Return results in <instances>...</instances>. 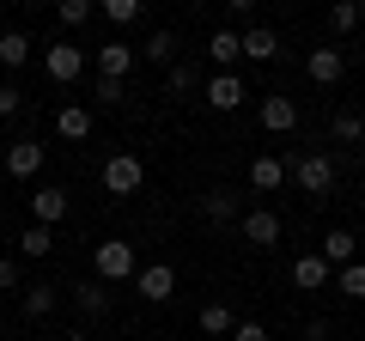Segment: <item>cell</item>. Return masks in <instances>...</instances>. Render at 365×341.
I'll return each instance as SVG.
<instances>
[{
    "mask_svg": "<svg viewBox=\"0 0 365 341\" xmlns=\"http://www.w3.org/2000/svg\"><path fill=\"white\" fill-rule=\"evenodd\" d=\"M91 98H98V104H128V86H122V79H104V73H98Z\"/></svg>",
    "mask_w": 365,
    "mask_h": 341,
    "instance_id": "obj_32",
    "label": "cell"
},
{
    "mask_svg": "<svg viewBox=\"0 0 365 341\" xmlns=\"http://www.w3.org/2000/svg\"><path fill=\"white\" fill-rule=\"evenodd\" d=\"M165 86H170V98H189V92H207V73L189 55H177V67H165Z\"/></svg>",
    "mask_w": 365,
    "mask_h": 341,
    "instance_id": "obj_16",
    "label": "cell"
},
{
    "mask_svg": "<svg viewBox=\"0 0 365 341\" xmlns=\"http://www.w3.org/2000/svg\"><path fill=\"white\" fill-rule=\"evenodd\" d=\"M201 213H207L213 225H232V220H244V208H237V195H232V189H207V195H201Z\"/></svg>",
    "mask_w": 365,
    "mask_h": 341,
    "instance_id": "obj_21",
    "label": "cell"
},
{
    "mask_svg": "<svg viewBox=\"0 0 365 341\" xmlns=\"http://www.w3.org/2000/svg\"><path fill=\"white\" fill-rule=\"evenodd\" d=\"M287 177L304 189V195H317V201H323L329 189H335V158H329V153H299V158L287 165Z\"/></svg>",
    "mask_w": 365,
    "mask_h": 341,
    "instance_id": "obj_2",
    "label": "cell"
},
{
    "mask_svg": "<svg viewBox=\"0 0 365 341\" xmlns=\"http://www.w3.org/2000/svg\"><path fill=\"white\" fill-rule=\"evenodd\" d=\"M43 165H49V146L43 141H13L6 146V177H19V183H31Z\"/></svg>",
    "mask_w": 365,
    "mask_h": 341,
    "instance_id": "obj_7",
    "label": "cell"
},
{
    "mask_svg": "<svg viewBox=\"0 0 365 341\" xmlns=\"http://www.w3.org/2000/svg\"><path fill=\"white\" fill-rule=\"evenodd\" d=\"M329 268H347V263H359V238L347 232V225H329V238H323V250H317Z\"/></svg>",
    "mask_w": 365,
    "mask_h": 341,
    "instance_id": "obj_12",
    "label": "cell"
},
{
    "mask_svg": "<svg viewBox=\"0 0 365 341\" xmlns=\"http://www.w3.org/2000/svg\"><path fill=\"white\" fill-rule=\"evenodd\" d=\"M232 341H268V329H262V323H237Z\"/></svg>",
    "mask_w": 365,
    "mask_h": 341,
    "instance_id": "obj_35",
    "label": "cell"
},
{
    "mask_svg": "<svg viewBox=\"0 0 365 341\" xmlns=\"http://www.w3.org/2000/svg\"><path fill=\"white\" fill-rule=\"evenodd\" d=\"M329 280H335V268H329L323 256H317V250H311V256H299V263H292V287H299V292H323Z\"/></svg>",
    "mask_w": 365,
    "mask_h": 341,
    "instance_id": "obj_15",
    "label": "cell"
},
{
    "mask_svg": "<svg viewBox=\"0 0 365 341\" xmlns=\"http://www.w3.org/2000/svg\"><path fill=\"white\" fill-rule=\"evenodd\" d=\"M304 73H311L317 86H335V79L347 73V55H341V49H329V43H323V49H311V55H304Z\"/></svg>",
    "mask_w": 365,
    "mask_h": 341,
    "instance_id": "obj_13",
    "label": "cell"
},
{
    "mask_svg": "<svg viewBox=\"0 0 365 341\" xmlns=\"http://www.w3.org/2000/svg\"><path fill=\"white\" fill-rule=\"evenodd\" d=\"M19 287V263H13V256H0V292H13Z\"/></svg>",
    "mask_w": 365,
    "mask_h": 341,
    "instance_id": "obj_34",
    "label": "cell"
},
{
    "mask_svg": "<svg viewBox=\"0 0 365 341\" xmlns=\"http://www.w3.org/2000/svg\"><path fill=\"white\" fill-rule=\"evenodd\" d=\"M280 183H287V158H274V153L250 158V189H256V195H274Z\"/></svg>",
    "mask_w": 365,
    "mask_h": 341,
    "instance_id": "obj_11",
    "label": "cell"
},
{
    "mask_svg": "<svg viewBox=\"0 0 365 341\" xmlns=\"http://www.w3.org/2000/svg\"><path fill=\"white\" fill-rule=\"evenodd\" d=\"M335 292H341V299H365V263L335 268Z\"/></svg>",
    "mask_w": 365,
    "mask_h": 341,
    "instance_id": "obj_28",
    "label": "cell"
},
{
    "mask_svg": "<svg viewBox=\"0 0 365 341\" xmlns=\"http://www.w3.org/2000/svg\"><path fill=\"white\" fill-rule=\"evenodd\" d=\"M128 67H134V43H104V49H98V73L104 79H128Z\"/></svg>",
    "mask_w": 365,
    "mask_h": 341,
    "instance_id": "obj_18",
    "label": "cell"
},
{
    "mask_svg": "<svg viewBox=\"0 0 365 341\" xmlns=\"http://www.w3.org/2000/svg\"><path fill=\"white\" fill-rule=\"evenodd\" d=\"M329 134H335L341 146H359V141H365V116H359V110H335V122H329Z\"/></svg>",
    "mask_w": 365,
    "mask_h": 341,
    "instance_id": "obj_25",
    "label": "cell"
},
{
    "mask_svg": "<svg viewBox=\"0 0 365 341\" xmlns=\"http://www.w3.org/2000/svg\"><path fill=\"white\" fill-rule=\"evenodd\" d=\"M134 292H140L146 305H165V299H177V268H170V263H146L140 275H134Z\"/></svg>",
    "mask_w": 365,
    "mask_h": 341,
    "instance_id": "obj_6",
    "label": "cell"
},
{
    "mask_svg": "<svg viewBox=\"0 0 365 341\" xmlns=\"http://www.w3.org/2000/svg\"><path fill=\"white\" fill-rule=\"evenodd\" d=\"M244 37V61H280V37H274L268 25H250V31H237Z\"/></svg>",
    "mask_w": 365,
    "mask_h": 341,
    "instance_id": "obj_17",
    "label": "cell"
},
{
    "mask_svg": "<svg viewBox=\"0 0 365 341\" xmlns=\"http://www.w3.org/2000/svg\"><path fill=\"white\" fill-rule=\"evenodd\" d=\"M201 98H207L213 110H225V116H232V110H237V104L250 98V86H244L237 73H213V79H207V92H201Z\"/></svg>",
    "mask_w": 365,
    "mask_h": 341,
    "instance_id": "obj_10",
    "label": "cell"
},
{
    "mask_svg": "<svg viewBox=\"0 0 365 341\" xmlns=\"http://www.w3.org/2000/svg\"><path fill=\"white\" fill-rule=\"evenodd\" d=\"M256 116H262V128H268V134H292V128H299V104H292L287 92H268Z\"/></svg>",
    "mask_w": 365,
    "mask_h": 341,
    "instance_id": "obj_9",
    "label": "cell"
},
{
    "mask_svg": "<svg viewBox=\"0 0 365 341\" xmlns=\"http://www.w3.org/2000/svg\"><path fill=\"white\" fill-rule=\"evenodd\" d=\"M140 183H146L140 153H110L104 158V195H140Z\"/></svg>",
    "mask_w": 365,
    "mask_h": 341,
    "instance_id": "obj_4",
    "label": "cell"
},
{
    "mask_svg": "<svg viewBox=\"0 0 365 341\" xmlns=\"http://www.w3.org/2000/svg\"><path fill=\"white\" fill-rule=\"evenodd\" d=\"M55 134L61 141H86L91 134V104H61L55 110Z\"/></svg>",
    "mask_w": 365,
    "mask_h": 341,
    "instance_id": "obj_19",
    "label": "cell"
},
{
    "mask_svg": "<svg viewBox=\"0 0 365 341\" xmlns=\"http://www.w3.org/2000/svg\"><path fill=\"white\" fill-rule=\"evenodd\" d=\"M91 268H98V280H104V287L140 275V268H134V244H128V238H104V244L91 250Z\"/></svg>",
    "mask_w": 365,
    "mask_h": 341,
    "instance_id": "obj_1",
    "label": "cell"
},
{
    "mask_svg": "<svg viewBox=\"0 0 365 341\" xmlns=\"http://www.w3.org/2000/svg\"><path fill=\"white\" fill-rule=\"evenodd\" d=\"M67 208H73V195H67L61 183H49V189H37V195H31V225H61L67 220Z\"/></svg>",
    "mask_w": 365,
    "mask_h": 341,
    "instance_id": "obj_8",
    "label": "cell"
},
{
    "mask_svg": "<svg viewBox=\"0 0 365 341\" xmlns=\"http://www.w3.org/2000/svg\"><path fill=\"white\" fill-rule=\"evenodd\" d=\"M49 250H55V232H49V225H25V232H19V256H25V263H43Z\"/></svg>",
    "mask_w": 365,
    "mask_h": 341,
    "instance_id": "obj_22",
    "label": "cell"
},
{
    "mask_svg": "<svg viewBox=\"0 0 365 341\" xmlns=\"http://www.w3.org/2000/svg\"><path fill=\"white\" fill-rule=\"evenodd\" d=\"M237 232H244V244H250V250H274L287 225H280V213H274V208H250L244 220H237Z\"/></svg>",
    "mask_w": 365,
    "mask_h": 341,
    "instance_id": "obj_5",
    "label": "cell"
},
{
    "mask_svg": "<svg viewBox=\"0 0 365 341\" xmlns=\"http://www.w3.org/2000/svg\"><path fill=\"white\" fill-rule=\"evenodd\" d=\"M55 305H61V292H55L49 280H37V287H25V292H19V311H25L31 323H37V317H49Z\"/></svg>",
    "mask_w": 365,
    "mask_h": 341,
    "instance_id": "obj_20",
    "label": "cell"
},
{
    "mask_svg": "<svg viewBox=\"0 0 365 341\" xmlns=\"http://www.w3.org/2000/svg\"><path fill=\"white\" fill-rule=\"evenodd\" d=\"M207 61L220 67V73H232V67L244 61V37H237L232 25H225V31H213V37H207Z\"/></svg>",
    "mask_w": 365,
    "mask_h": 341,
    "instance_id": "obj_14",
    "label": "cell"
},
{
    "mask_svg": "<svg viewBox=\"0 0 365 341\" xmlns=\"http://www.w3.org/2000/svg\"><path fill=\"white\" fill-rule=\"evenodd\" d=\"M73 305H79L86 317H104V311H110V287H104V280H86V287L73 292Z\"/></svg>",
    "mask_w": 365,
    "mask_h": 341,
    "instance_id": "obj_27",
    "label": "cell"
},
{
    "mask_svg": "<svg viewBox=\"0 0 365 341\" xmlns=\"http://www.w3.org/2000/svg\"><path fill=\"white\" fill-rule=\"evenodd\" d=\"M31 61V37L25 31H0V67H25Z\"/></svg>",
    "mask_w": 365,
    "mask_h": 341,
    "instance_id": "obj_26",
    "label": "cell"
},
{
    "mask_svg": "<svg viewBox=\"0 0 365 341\" xmlns=\"http://www.w3.org/2000/svg\"><path fill=\"white\" fill-rule=\"evenodd\" d=\"M359 19H365L359 0H341V6H329V25H335L341 37H347V31H359Z\"/></svg>",
    "mask_w": 365,
    "mask_h": 341,
    "instance_id": "obj_30",
    "label": "cell"
},
{
    "mask_svg": "<svg viewBox=\"0 0 365 341\" xmlns=\"http://www.w3.org/2000/svg\"><path fill=\"white\" fill-rule=\"evenodd\" d=\"M104 19H110V25H140L146 0H104Z\"/></svg>",
    "mask_w": 365,
    "mask_h": 341,
    "instance_id": "obj_29",
    "label": "cell"
},
{
    "mask_svg": "<svg viewBox=\"0 0 365 341\" xmlns=\"http://www.w3.org/2000/svg\"><path fill=\"white\" fill-rule=\"evenodd\" d=\"M232 329H237L232 305H220V299H213V305H201V335H213V341H220V335H232Z\"/></svg>",
    "mask_w": 365,
    "mask_h": 341,
    "instance_id": "obj_24",
    "label": "cell"
},
{
    "mask_svg": "<svg viewBox=\"0 0 365 341\" xmlns=\"http://www.w3.org/2000/svg\"><path fill=\"white\" fill-rule=\"evenodd\" d=\"M19 110H25V92L19 86H0V116H19Z\"/></svg>",
    "mask_w": 365,
    "mask_h": 341,
    "instance_id": "obj_33",
    "label": "cell"
},
{
    "mask_svg": "<svg viewBox=\"0 0 365 341\" xmlns=\"http://www.w3.org/2000/svg\"><path fill=\"white\" fill-rule=\"evenodd\" d=\"M91 13H98V6H91V0H61V6H55V19H61L67 31H79V25H91Z\"/></svg>",
    "mask_w": 365,
    "mask_h": 341,
    "instance_id": "obj_31",
    "label": "cell"
},
{
    "mask_svg": "<svg viewBox=\"0 0 365 341\" xmlns=\"http://www.w3.org/2000/svg\"><path fill=\"white\" fill-rule=\"evenodd\" d=\"M43 73H49L55 86H73V79L86 73V43H73V37L49 43V49H43Z\"/></svg>",
    "mask_w": 365,
    "mask_h": 341,
    "instance_id": "obj_3",
    "label": "cell"
},
{
    "mask_svg": "<svg viewBox=\"0 0 365 341\" xmlns=\"http://www.w3.org/2000/svg\"><path fill=\"white\" fill-rule=\"evenodd\" d=\"M140 55L153 67H177V31H153V37L140 43Z\"/></svg>",
    "mask_w": 365,
    "mask_h": 341,
    "instance_id": "obj_23",
    "label": "cell"
}]
</instances>
